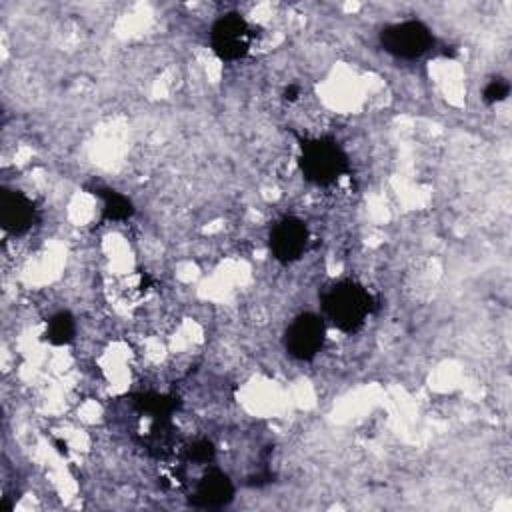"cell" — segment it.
I'll return each instance as SVG.
<instances>
[{"mask_svg": "<svg viewBox=\"0 0 512 512\" xmlns=\"http://www.w3.org/2000/svg\"><path fill=\"white\" fill-rule=\"evenodd\" d=\"M326 318L342 332H356L370 316L374 302L368 290L352 280L334 284L322 298Z\"/></svg>", "mask_w": 512, "mask_h": 512, "instance_id": "6da1fadb", "label": "cell"}, {"mask_svg": "<svg viewBox=\"0 0 512 512\" xmlns=\"http://www.w3.org/2000/svg\"><path fill=\"white\" fill-rule=\"evenodd\" d=\"M508 94H510V84H508V80H504V78H492V80L484 86L482 98H484V102H488V104H496V102H502Z\"/></svg>", "mask_w": 512, "mask_h": 512, "instance_id": "7c38bea8", "label": "cell"}, {"mask_svg": "<svg viewBox=\"0 0 512 512\" xmlns=\"http://www.w3.org/2000/svg\"><path fill=\"white\" fill-rule=\"evenodd\" d=\"M214 444L210 442V440H196L190 448H188V456H190V460H194V462H200V464H204V462H210L212 458H214Z\"/></svg>", "mask_w": 512, "mask_h": 512, "instance_id": "4fadbf2b", "label": "cell"}, {"mask_svg": "<svg viewBox=\"0 0 512 512\" xmlns=\"http://www.w3.org/2000/svg\"><path fill=\"white\" fill-rule=\"evenodd\" d=\"M298 94H300V88H298L296 84H290V86H286V90H284V100L294 102V100H298Z\"/></svg>", "mask_w": 512, "mask_h": 512, "instance_id": "5bb4252c", "label": "cell"}, {"mask_svg": "<svg viewBox=\"0 0 512 512\" xmlns=\"http://www.w3.org/2000/svg\"><path fill=\"white\" fill-rule=\"evenodd\" d=\"M74 332H76V324L70 312H58L48 320L46 338L56 346L68 344L74 338Z\"/></svg>", "mask_w": 512, "mask_h": 512, "instance_id": "8fae6325", "label": "cell"}, {"mask_svg": "<svg viewBox=\"0 0 512 512\" xmlns=\"http://www.w3.org/2000/svg\"><path fill=\"white\" fill-rule=\"evenodd\" d=\"M324 336H326L324 320L312 312H304V314H298L286 328L284 346L292 358L312 360L320 352L324 344Z\"/></svg>", "mask_w": 512, "mask_h": 512, "instance_id": "5b68a950", "label": "cell"}, {"mask_svg": "<svg viewBox=\"0 0 512 512\" xmlns=\"http://www.w3.org/2000/svg\"><path fill=\"white\" fill-rule=\"evenodd\" d=\"M36 222L34 202L18 190H2L0 194V224L8 234H24Z\"/></svg>", "mask_w": 512, "mask_h": 512, "instance_id": "52a82bcc", "label": "cell"}, {"mask_svg": "<svg viewBox=\"0 0 512 512\" xmlns=\"http://www.w3.org/2000/svg\"><path fill=\"white\" fill-rule=\"evenodd\" d=\"M308 246V228L296 216H286L278 220L270 232V250L272 256L282 262L298 260Z\"/></svg>", "mask_w": 512, "mask_h": 512, "instance_id": "8992f818", "label": "cell"}, {"mask_svg": "<svg viewBox=\"0 0 512 512\" xmlns=\"http://www.w3.org/2000/svg\"><path fill=\"white\" fill-rule=\"evenodd\" d=\"M298 164L308 182L328 186L348 172V154L334 138L318 136L300 144Z\"/></svg>", "mask_w": 512, "mask_h": 512, "instance_id": "7a4b0ae2", "label": "cell"}, {"mask_svg": "<svg viewBox=\"0 0 512 512\" xmlns=\"http://www.w3.org/2000/svg\"><path fill=\"white\" fill-rule=\"evenodd\" d=\"M234 498L232 480L220 470H208L196 484L190 502L198 508L216 510L230 504Z\"/></svg>", "mask_w": 512, "mask_h": 512, "instance_id": "ba28073f", "label": "cell"}, {"mask_svg": "<svg viewBox=\"0 0 512 512\" xmlns=\"http://www.w3.org/2000/svg\"><path fill=\"white\" fill-rule=\"evenodd\" d=\"M134 402L142 412L154 416L156 420H168L172 416V412L178 408L176 398L164 396V394H152V392L138 394Z\"/></svg>", "mask_w": 512, "mask_h": 512, "instance_id": "30bf717a", "label": "cell"}, {"mask_svg": "<svg viewBox=\"0 0 512 512\" xmlns=\"http://www.w3.org/2000/svg\"><path fill=\"white\" fill-rule=\"evenodd\" d=\"M104 200L102 206V218L108 222H120V220H128L134 214V204L130 198H126L124 194L116 192V190H100L98 192Z\"/></svg>", "mask_w": 512, "mask_h": 512, "instance_id": "9c48e42d", "label": "cell"}, {"mask_svg": "<svg viewBox=\"0 0 512 512\" xmlns=\"http://www.w3.org/2000/svg\"><path fill=\"white\" fill-rule=\"evenodd\" d=\"M378 40L388 54L404 60L420 58L434 46L432 30L420 20H404L384 26Z\"/></svg>", "mask_w": 512, "mask_h": 512, "instance_id": "3957f363", "label": "cell"}, {"mask_svg": "<svg viewBox=\"0 0 512 512\" xmlns=\"http://www.w3.org/2000/svg\"><path fill=\"white\" fill-rule=\"evenodd\" d=\"M254 40L252 26L236 12L220 16L210 28V44L214 54L224 62H234L250 52Z\"/></svg>", "mask_w": 512, "mask_h": 512, "instance_id": "277c9868", "label": "cell"}]
</instances>
